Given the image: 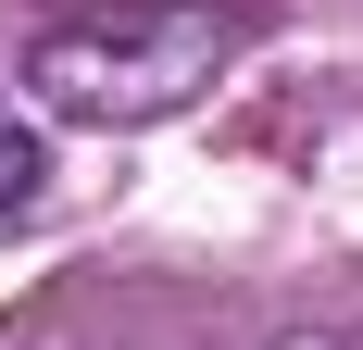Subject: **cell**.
Masks as SVG:
<instances>
[{"instance_id": "cell-1", "label": "cell", "mask_w": 363, "mask_h": 350, "mask_svg": "<svg viewBox=\"0 0 363 350\" xmlns=\"http://www.w3.org/2000/svg\"><path fill=\"white\" fill-rule=\"evenodd\" d=\"M225 50H238V13L213 0H101L26 50V88L63 125H163L213 88Z\"/></svg>"}, {"instance_id": "cell-2", "label": "cell", "mask_w": 363, "mask_h": 350, "mask_svg": "<svg viewBox=\"0 0 363 350\" xmlns=\"http://www.w3.org/2000/svg\"><path fill=\"white\" fill-rule=\"evenodd\" d=\"M38 175H50V163H38V125H13V101H0V213H26Z\"/></svg>"}]
</instances>
